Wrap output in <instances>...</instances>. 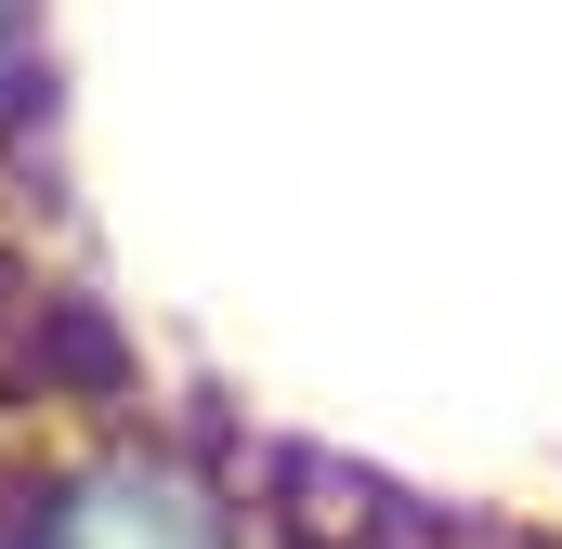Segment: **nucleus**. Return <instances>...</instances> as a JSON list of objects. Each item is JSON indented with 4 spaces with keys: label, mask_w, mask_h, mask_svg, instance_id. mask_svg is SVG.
I'll list each match as a JSON object with an SVG mask.
<instances>
[{
    "label": "nucleus",
    "mask_w": 562,
    "mask_h": 549,
    "mask_svg": "<svg viewBox=\"0 0 562 549\" xmlns=\"http://www.w3.org/2000/svg\"><path fill=\"white\" fill-rule=\"evenodd\" d=\"M13 549H262V537H249V511H236L196 458H170V445H105V458H79V471L40 484V511H26Z\"/></svg>",
    "instance_id": "f257e3e1"
},
{
    "label": "nucleus",
    "mask_w": 562,
    "mask_h": 549,
    "mask_svg": "<svg viewBox=\"0 0 562 549\" xmlns=\"http://www.w3.org/2000/svg\"><path fill=\"white\" fill-rule=\"evenodd\" d=\"M40 92V0H0V119H26Z\"/></svg>",
    "instance_id": "f03ea898"
}]
</instances>
